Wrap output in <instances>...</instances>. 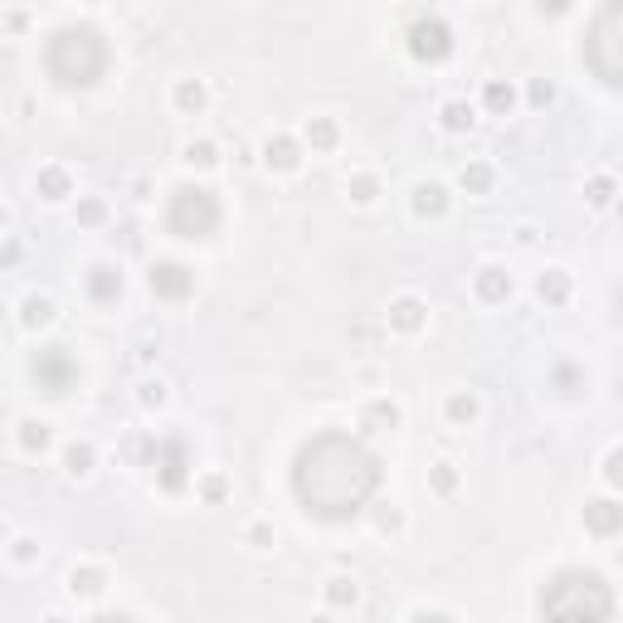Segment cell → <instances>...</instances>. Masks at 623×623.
<instances>
[{"mask_svg":"<svg viewBox=\"0 0 623 623\" xmlns=\"http://www.w3.org/2000/svg\"><path fill=\"white\" fill-rule=\"evenodd\" d=\"M506 293H512V278H506L502 268H482V273H477V297H482V303H506Z\"/></svg>","mask_w":623,"mask_h":623,"instance_id":"cell-13","label":"cell"},{"mask_svg":"<svg viewBox=\"0 0 623 623\" xmlns=\"http://www.w3.org/2000/svg\"><path fill=\"white\" fill-rule=\"evenodd\" d=\"M449 414H453V419H458V424H467V419H473V414H477L473 394H453V400H449Z\"/></svg>","mask_w":623,"mask_h":623,"instance_id":"cell-28","label":"cell"},{"mask_svg":"<svg viewBox=\"0 0 623 623\" xmlns=\"http://www.w3.org/2000/svg\"><path fill=\"white\" fill-rule=\"evenodd\" d=\"M370 419H376V424H394L400 414H394V404H376V409H370Z\"/></svg>","mask_w":623,"mask_h":623,"instance_id":"cell-35","label":"cell"},{"mask_svg":"<svg viewBox=\"0 0 623 623\" xmlns=\"http://www.w3.org/2000/svg\"><path fill=\"white\" fill-rule=\"evenodd\" d=\"M307 137H312V147H317V151H327V147H336V122H327V117H312V127H307Z\"/></svg>","mask_w":623,"mask_h":623,"instance_id":"cell-18","label":"cell"},{"mask_svg":"<svg viewBox=\"0 0 623 623\" xmlns=\"http://www.w3.org/2000/svg\"><path fill=\"white\" fill-rule=\"evenodd\" d=\"M536 293H541V303L550 307H560L570 297V278L560 273V268H550V273H541V283H536Z\"/></svg>","mask_w":623,"mask_h":623,"instance_id":"cell-15","label":"cell"},{"mask_svg":"<svg viewBox=\"0 0 623 623\" xmlns=\"http://www.w3.org/2000/svg\"><path fill=\"white\" fill-rule=\"evenodd\" d=\"M151 293L161 297V303H185V297L195 293V273L185 263H151Z\"/></svg>","mask_w":623,"mask_h":623,"instance_id":"cell-9","label":"cell"},{"mask_svg":"<svg viewBox=\"0 0 623 623\" xmlns=\"http://www.w3.org/2000/svg\"><path fill=\"white\" fill-rule=\"evenodd\" d=\"M263 161L273 166V171H297V142L293 137H273L263 147Z\"/></svg>","mask_w":623,"mask_h":623,"instance_id":"cell-14","label":"cell"},{"mask_svg":"<svg viewBox=\"0 0 623 623\" xmlns=\"http://www.w3.org/2000/svg\"><path fill=\"white\" fill-rule=\"evenodd\" d=\"M380 477H385L380 458L356 433H341V429L312 433L293 453V497L303 502L307 516H317L327 526H341L366 512L370 497L380 492Z\"/></svg>","mask_w":623,"mask_h":623,"instance_id":"cell-1","label":"cell"},{"mask_svg":"<svg viewBox=\"0 0 623 623\" xmlns=\"http://www.w3.org/2000/svg\"><path fill=\"white\" fill-rule=\"evenodd\" d=\"M443 127H449V132L473 127V108H467V102H449V108H443Z\"/></svg>","mask_w":623,"mask_h":623,"instance_id":"cell-21","label":"cell"},{"mask_svg":"<svg viewBox=\"0 0 623 623\" xmlns=\"http://www.w3.org/2000/svg\"><path fill=\"white\" fill-rule=\"evenodd\" d=\"M78 220H83V224H98V220H102V205H98V200H88V205L78 210Z\"/></svg>","mask_w":623,"mask_h":623,"instance_id":"cell-34","label":"cell"},{"mask_svg":"<svg viewBox=\"0 0 623 623\" xmlns=\"http://www.w3.org/2000/svg\"><path fill=\"white\" fill-rule=\"evenodd\" d=\"M20 443H25L29 453H44V449H49V424L25 419V424H20Z\"/></svg>","mask_w":623,"mask_h":623,"instance_id":"cell-17","label":"cell"},{"mask_svg":"<svg viewBox=\"0 0 623 623\" xmlns=\"http://www.w3.org/2000/svg\"><path fill=\"white\" fill-rule=\"evenodd\" d=\"M409 54L419 59V64H443V59L453 54V29L449 20L439 15H419L409 25Z\"/></svg>","mask_w":623,"mask_h":623,"instance_id":"cell-8","label":"cell"},{"mask_svg":"<svg viewBox=\"0 0 623 623\" xmlns=\"http://www.w3.org/2000/svg\"><path fill=\"white\" fill-rule=\"evenodd\" d=\"M390 321L400 331H419V321H424V303L419 297H400V303L390 307Z\"/></svg>","mask_w":623,"mask_h":623,"instance_id":"cell-16","label":"cell"},{"mask_svg":"<svg viewBox=\"0 0 623 623\" xmlns=\"http://www.w3.org/2000/svg\"><path fill=\"white\" fill-rule=\"evenodd\" d=\"M166 224L175 239H210L220 230V200L205 185H175L166 205Z\"/></svg>","mask_w":623,"mask_h":623,"instance_id":"cell-5","label":"cell"},{"mask_svg":"<svg viewBox=\"0 0 623 623\" xmlns=\"http://www.w3.org/2000/svg\"><path fill=\"white\" fill-rule=\"evenodd\" d=\"M555 380L565 385V394H579V390H575V385H579V376H575L570 366H560V370H555Z\"/></svg>","mask_w":623,"mask_h":623,"instance_id":"cell-32","label":"cell"},{"mask_svg":"<svg viewBox=\"0 0 623 623\" xmlns=\"http://www.w3.org/2000/svg\"><path fill=\"white\" fill-rule=\"evenodd\" d=\"M88 297L93 303H117L122 297V273L112 263H93L88 268Z\"/></svg>","mask_w":623,"mask_h":623,"instance_id":"cell-11","label":"cell"},{"mask_svg":"<svg viewBox=\"0 0 623 623\" xmlns=\"http://www.w3.org/2000/svg\"><path fill=\"white\" fill-rule=\"evenodd\" d=\"M585 59L599 83L623 88V0H609V5L595 10V20L585 29Z\"/></svg>","mask_w":623,"mask_h":623,"instance_id":"cell-4","label":"cell"},{"mask_svg":"<svg viewBox=\"0 0 623 623\" xmlns=\"http://www.w3.org/2000/svg\"><path fill=\"white\" fill-rule=\"evenodd\" d=\"M351 190H356V200H376V181H370V175H360Z\"/></svg>","mask_w":623,"mask_h":623,"instance_id":"cell-33","label":"cell"},{"mask_svg":"<svg viewBox=\"0 0 623 623\" xmlns=\"http://www.w3.org/2000/svg\"><path fill=\"white\" fill-rule=\"evenodd\" d=\"M29 380L44 394H69L78 385V360L69 356V346H39L29 356Z\"/></svg>","mask_w":623,"mask_h":623,"instance_id":"cell-6","label":"cell"},{"mask_svg":"<svg viewBox=\"0 0 623 623\" xmlns=\"http://www.w3.org/2000/svg\"><path fill=\"white\" fill-rule=\"evenodd\" d=\"M39 190H44L49 200H59V195H69V175L59 171V166H49V171H39Z\"/></svg>","mask_w":623,"mask_h":623,"instance_id":"cell-20","label":"cell"},{"mask_svg":"<svg viewBox=\"0 0 623 623\" xmlns=\"http://www.w3.org/2000/svg\"><path fill=\"white\" fill-rule=\"evenodd\" d=\"M443 210H449V195H443V185H433V181L414 185V214H424V220H439Z\"/></svg>","mask_w":623,"mask_h":623,"instance_id":"cell-12","label":"cell"},{"mask_svg":"<svg viewBox=\"0 0 623 623\" xmlns=\"http://www.w3.org/2000/svg\"><path fill=\"white\" fill-rule=\"evenodd\" d=\"M49 317H54V307H49L44 297H29L25 303V327H44Z\"/></svg>","mask_w":623,"mask_h":623,"instance_id":"cell-24","label":"cell"},{"mask_svg":"<svg viewBox=\"0 0 623 623\" xmlns=\"http://www.w3.org/2000/svg\"><path fill=\"white\" fill-rule=\"evenodd\" d=\"M88 623H132L127 614H98V619H88Z\"/></svg>","mask_w":623,"mask_h":623,"instance_id":"cell-39","label":"cell"},{"mask_svg":"<svg viewBox=\"0 0 623 623\" xmlns=\"http://www.w3.org/2000/svg\"><path fill=\"white\" fill-rule=\"evenodd\" d=\"M64 463H69V473H74V477H83L93 467V449H88V443H74V449L64 453Z\"/></svg>","mask_w":623,"mask_h":623,"instance_id":"cell-23","label":"cell"},{"mask_svg":"<svg viewBox=\"0 0 623 623\" xmlns=\"http://www.w3.org/2000/svg\"><path fill=\"white\" fill-rule=\"evenodd\" d=\"M185 161H190V166H210L214 147H210V142H190V147H185Z\"/></svg>","mask_w":623,"mask_h":623,"instance_id":"cell-29","label":"cell"},{"mask_svg":"<svg viewBox=\"0 0 623 623\" xmlns=\"http://www.w3.org/2000/svg\"><path fill=\"white\" fill-rule=\"evenodd\" d=\"M175 102H181L185 112H200L205 108V88L200 83H181V88H175Z\"/></svg>","mask_w":623,"mask_h":623,"instance_id":"cell-22","label":"cell"},{"mask_svg":"<svg viewBox=\"0 0 623 623\" xmlns=\"http://www.w3.org/2000/svg\"><path fill=\"white\" fill-rule=\"evenodd\" d=\"M327 599H331V604H336V609H346V604H356V599H360V589H356V579H331V585H327Z\"/></svg>","mask_w":623,"mask_h":623,"instance_id":"cell-19","label":"cell"},{"mask_svg":"<svg viewBox=\"0 0 623 623\" xmlns=\"http://www.w3.org/2000/svg\"><path fill=\"white\" fill-rule=\"evenodd\" d=\"M147 463L166 492H185V482H190V449H185V439L166 433V439L147 443Z\"/></svg>","mask_w":623,"mask_h":623,"instance_id":"cell-7","label":"cell"},{"mask_svg":"<svg viewBox=\"0 0 623 623\" xmlns=\"http://www.w3.org/2000/svg\"><path fill=\"white\" fill-rule=\"evenodd\" d=\"M409 623H453V619H443V614H414Z\"/></svg>","mask_w":623,"mask_h":623,"instance_id":"cell-38","label":"cell"},{"mask_svg":"<svg viewBox=\"0 0 623 623\" xmlns=\"http://www.w3.org/2000/svg\"><path fill=\"white\" fill-rule=\"evenodd\" d=\"M142 400H147V404H161L166 390H161V385H147V394H142Z\"/></svg>","mask_w":623,"mask_h":623,"instance_id":"cell-37","label":"cell"},{"mask_svg":"<svg viewBox=\"0 0 623 623\" xmlns=\"http://www.w3.org/2000/svg\"><path fill=\"white\" fill-rule=\"evenodd\" d=\"M463 185H467V190H477V195H482L487 185H492V171H487V166H463Z\"/></svg>","mask_w":623,"mask_h":623,"instance_id":"cell-26","label":"cell"},{"mask_svg":"<svg viewBox=\"0 0 623 623\" xmlns=\"http://www.w3.org/2000/svg\"><path fill=\"white\" fill-rule=\"evenodd\" d=\"M604 477H609L614 487H623V449H614V453H609V463H604Z\"/></svg>","mask_w":623,"mask_h":623,"instance_id":"cell-30","label":"cell"},{"mask_svg":"<svg viewBox=\"0 0 623 623\" xmlns=\"http://www.w3.org/2000/svg\"><path fill=\"white\" fill-rule=\"evenodd\" d=\"M585 526L595 536H614L623 531V506L609 502V497H595V502H585Z\"/></svg>","mask_w":623,"mask_h":623,"instance_id":"cell-10","label":"cell"},{"mask_svg":"<svg viewBox=\"0 0 623 623\" xmlns=\"http://www.w3.org/2000/svg\"><path fill=\"white\" fill-rule=\"evenodd\" d=\"M536 609H541V623H609L614 619V589L599 570L570 565L541 585Z\"/></svg>","mask_w":623,"mask_h":623,"instance_id":"cell-2","label":"cell"},{"mask_svg":"<svg viewBox=\"0 0 623 623\" xmlns=\"http://www.w3.org/2000/svg\"><path fill=\"white\" fill-rule=\"evenodd\" d=\"M550 98H555V93H550V83H531V102H541V108H546Z\"/></svg>","mask_w":623,"mask_h":623,"instance_id":"cell-36","label":"cell"},{"mask_svg":"<svg viewBox=\"0 0 623 623\" xmlns=\"http://www.w3.org/2000/svg\"><path fill=\"white\" fill-rule=\"evenodd\" d=\"M487 108L506 112V108H512V88H506V83H487Z\"/></svg>","mask_w":623,"mask_h":623,"instance_id":"cell-27","label":"cell"},{"mask_svg":"<svg viewBox=\"0 0 623 623\" xmlns=\"http://www.w3.org/2000/svg\"><path fill=\"white\" fill-rule=\"evenodd\" d=\"M102 589V570H74V595H98Z\"/></svg>","mask_w":623,"mask_h":623,"instance_id":"cell-25","label":"cell"},{"mask_svg":"<svg viewBox=\"0 0 623 623\" xmlns=\"http://www.w3.org/2000/svg\"><path fill=\"white\" fill-rule=\"evenodd\" d=\"M589 200L609 205V200H614V181H595V185H589Z\"/></svg>","mask_w":623,"mask_h":623,"instance_id":"cell-31","label":"cell"},{"mask_svg":"<svg viewBox=\"0 0 623 623\" xmlns=\"http://www.w3.org/2000/svg\"><path fill=\"white\" fill-rule=\"evenodd\" d=\"M44 69L59 88H93L108 74V39L93 25H64L44 44Z\"/></svg>","mask_w":623,"mask_h":623,"instance_id":"cell-3","label":"cell"}]
</instances>
